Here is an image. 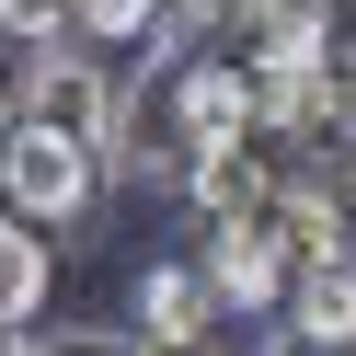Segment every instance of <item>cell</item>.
Masks as SVG:
<instances>
[{
  "instance_id": "cell-1",
  "label": "cell",
  "mask_w": 356,
  "mask_h": 356,
  "mask_svg": "<svg viewBox=\"0 0 356 356\" xmlns=\"http://www.w3.org/2000/svg\"><path fill=\"white\" fill-rule=\"evenodd\" d=\"M92 149L81 138H58V127H0V195H12V218H35V230H70L81 207H92Z\"/></svg>"
},
{
  "instance_id": "cell-2",
  "label": "cell",
  "mask_w": 356,
  "mask_h": 356,
  "mask_svg": "<svg viewBox=\"0 0 356 356\" xmlns=\"http://www.w3.org/2000/svg\"><path fill=\"white\" fill-rule=\"evenodd\" d=\"M24 115H35V127H58V138H81V149L104 161V149H115V81H104L81 47L35 35V58H24Z\"/></svg>"
},
{
  "instance_id": "cell-3",
  "label": "cell",
  "mask_w": 356,
  "mask_h": 356,
  "mask_svg": "<svg viewBox=\"0 0 356 356\" xmlns=\"http://www.w3.org/2000/svg\"><path fill=\"white\" fill-rule=\"evenodd\" d=\"M276 310H287L299 345L345 356V345H356V253H345V241H333V253H299V264H287V287H276Z\"/></svg>"
},
{
  "instance_id": "cell-4",
  "label": "cell",
  "mask_w": 356,
  "mask_h": 356,
  "mask_svg": "<svg viewBox=\"0 0 356 356\" xmlns=\"http://www.w3.org/2000/svg\"><path fill=\"white\" fill-rule=\"evenodd\" d=\"M207 264H195V276H207V299L218 310H276V287H287V241L264 230V218H207Z\"/></svg>"
},
{
  "instance_id": "cell-5",
  "label": "cell",
  "mask_w": 356,
  "mask_h": 356,
  "mask_svg": "<svg viewBox=\"0 0 356 356\" xmlns=\"http://www.w3.org/2000/svg\"><path fill=\"white\" fill-rule=\"evenodd\" d=\"M207 322H218V299H207L195 264H138V287H127V333L138 345H207Z\"/></svg>"
},
{
  "instance_id": "cell-6",
  "label": "cell",
  "mask_w": 356,
  "mask_h": 356,
  "mask_svg": "<svg viewBox=\"0 0 356 356\" xmlns=\"http://www.w3.org/2000/svg\"><path fill=\"white\" fill-rule=\"evenodd\" d=\"M172 127H184V138H230V127H253V70H241V58H195V70L172 81Z\"/></svg>"
},
{
  "instance_id": "cell-7",
  "label": "cell",
  "mask_w": 356,
  "mask_h": 356,
  "mask_svg": "<svg viewBox=\"0 0 356 356\" xmlns=\"http://www.w3.org/2000/svg\"><path fill=\"white\" fill-rule=\"evenodd\" d=\"M230 35H241L253 58H322L333 0H230Z\"/></svg>"
},
{
  "instance_id": "cell-8",
  "label": "cell",
  "mask_w": 356,
  "mask_h": 356,
  "mask_svg": "<svg viewBox=\"0 0 356 356\" xmlns=\"http://www.w3.org/2000/svg\"><path fill=\"white\" fill-rule=\"evenodd\" d=\"M47 287H58V264H47V230L0 207V333H24L35 310H47Z\"/></svg>"
},
{
  "instance_id": "cell-9",
  "label": "cell",
  "mask_w": 356,
  "mask_h": 356,
  "mask_svg": "<svg viewBox=\"0 0 356 356\" xmlns=\"http://www.w3.org/2000/svg\"><path fill=\"white\" fill-rule=\"evenodd\" d=\"M70 24H81V35H104V47H138V35L161 24V0H70Z\"/></svg>"
},
{
  "instance_id": "cell-10",
  "label": "cell",
  "mask_w": 356,
  "mask_h": 356,
  "mask_svg": "<svg viewBox=\"0 0 356 356\" xmlns=\"http://www.w3.org/2000/svg\"><path fill=\"white\" fill-rule=\"evenodd\" d=\"M0 35H24V47L35 35H70V0H0Z\"/></svg>"
},
{
  "instance_id": "cell-11",
  "label": "cell",
  "mask_w": 356,
  "mask_h": 356,
  "mask_svg": "<svg viewBox=\"0 0 356 356\" xmlns=\"http://www.w3.org/2000/svg\"><path fill=\"white\" fill-rule=\"evenodd\" d=\"M0 127H12V92H0Z\"/></svg>"
},
{
  "instance_id": "cell-12",
  "label": "cell",
  "mask_w": 356,
  "mask_h": 356,
  "mask_svg": "<svg viewBox=\"0 0 356 356\" xmlns=\"http://www.w3.org/2000/svg\"><path fill=\"white\" fill-rule=\"evenodd\" d=\"M333 12H356V0H333Z\"/></svg>"
},
{
  "instance_id": "cell-13",
  "label": "cell",
  "mask_w": 356,
  "mask_h": 356,
  "mask_svg": "<svg viewBox=\"0 0 356 356\" xmlns=\"http://www.w3.org/2000/svg\"><path fill=\"white\" fill-rule=\"evenodd\" d=\"M345 356H356V345H345Z\"/></svg>"
}]
</instances>
